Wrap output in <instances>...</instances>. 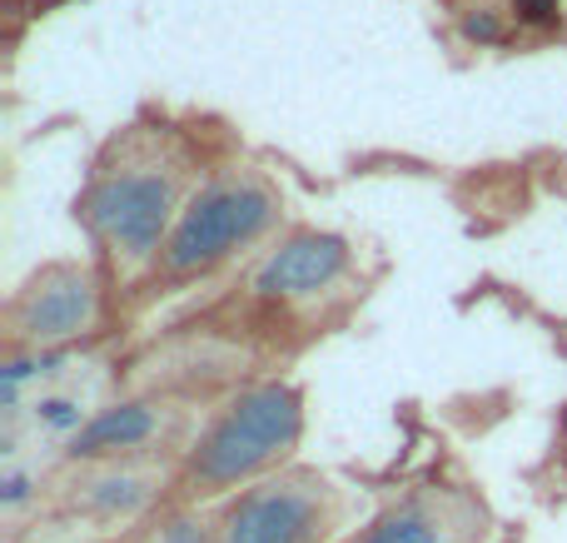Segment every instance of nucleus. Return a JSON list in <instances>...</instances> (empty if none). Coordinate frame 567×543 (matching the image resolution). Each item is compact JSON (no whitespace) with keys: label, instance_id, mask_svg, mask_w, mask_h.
Wrapping results in <instances>:
<instances>
[{"label":"nucleus","instance_id":"nucleus-1","mask_svg":"<svg viewBox=\"0 0 567 543\" xmlns=\"http://www.w3.org/2000/svg\"><path fill=\"white\" fill-rule=\"evenodd\" d=\"M303 444V389L289 379H259L199 419L195 444L185 449L169 484V504L215 509L239 489L279 474Z\"/></svg>","mask_w":567,"mask_h":543},{"label":"nucleus","instance_id":"nucleus-2","mask_svg":"<svg viewBox=\"0 0 567 543\" xmlns=\"http://www.w3.org/2000/svg\"><path fill=\"white\" fill-rule=\"evenodd\" d=\"M179 189H185V160L159 140H115L110 160H100L90 189L80 195V219L120 279L159 269L165 239L185 209Z\"/></svg>","mask_w":567,"mask_h":543},{"label":"nucleus","instance_id":"nucleus-3","mask_svg":"<svg viewBox=\"0 0 567 543\" xmlns=\"http://www.w3.org/2000/svg\"><path fill=\"white\" fill-rule=\"evenodd\" d=\"M349 534V494L309 464H289L215 504V543H343Z\"/></svg>","mask_w":567,"mask_h":543},{"label":"nucleus","instance_id":"nucleus-4","mask_svg":"<svg viewBox=\"0 0 567 543\" xmlns=\"http://www.w3.org/2000/svg\"><path fill=\"white\" fill-rule=\"evenodd\" d=\"M279 225V195L269 180L235 170V175H215L185 199L175 229L159 255V275L185 279V275H209L239 255L245 245L265 239Z\"/></svg>","mask_w":567,"mask_h":543},{"label":"nucleus","instance_id":"nucleus-5","mask_svg":"<svg viewBox=\"0 0 567 543\" xmlns=\"http://www.w3.org/2000/svg\"><path fill=\"white\" fill-rule=\"evenodd\" d=\"M65 474L45 484L35 514L45 509L50 524L60 529H85L100 543L110 534H135L145 519H155L169 504V484L175 469L165 459H140V464H60Z\"/></svg>","mask_w":567,"mask_h":543},{"label":"nucleus","instance_id":"nucleus-6","mask_svg":"<svg viewBox=\"0 0 567 543\" xmlns=\"http://www.w3.org/2000/svg\"><path fill=\"white\" fill-rule=\"evenodd\" d=\"M343 543H498V519L468 479H419Z\"/></svg>","mask_w":567,"mask_h":543},{"label":"nucleus","instance_id":"nucleus-7","mask_svg":"<svg viewBox=\"0 0 567 543\" xmlns=\"http://www.w3.org/2000/svg\"><path fill=\"white\" fill-rule=\"evenodd\" d=\"M189 444H195V434H189V414L179 399L130 395L95 409L60 444V464H140V459L179 464Z\"/></svg>","mask_w":567,"mask_h":543},{"label":"nucleus","instance_id":"nucleus-8","mask_svg":"<svg viewBox=\"0 0 567 543\" xmlns=\"http://www.w3.org/2000/svg\"><path fill=\"white\" fill-rule=\"evenodd\" d=\"M100 285L80 265H50L10 299L6 335L10 349H65L70 339L95 335Z\"/></svg>","mask_w":567,"mask_h":543},{"label":"nucleus","instance_id":"nucleus-9","mask_svg":"<svg viewBox=\"0 0 567 543\" xmlns=\"http://www.w3.org/2000/svg\"><path fill=\"white\" fill-rule=\"evenodd\" d=\"M353 249L343 235L329 229H299V235L279 239L265 259L249 275V289L259 299H275V305H299V299H319L323 289H333L349 269Z\"/></svg>","mask_w":567,"mask_h":543},{"label":"nucleus","instance_id":"nucleus-10","mask_svg":"<svg viewBox=\"0 0 567 543\" xmlns=\"http://www.w3.org/2000/svg\"><path fill=\"white\" fill-rule=\"evenodd\" d=\"M130 543H215V509H185L165 504L155 519L125 534Z\"/></svg>","mask_w":567,"mask_h":543},{"label":"nucleus","instance_id":"nucleus-11","mask_svg":"<svg viewBox=\"0 0 567 543\" xmlns=\"http://www.w3.org/2000/svg\"><path fill=\"white\" fill-rule=\"evenodd\" d=\"M463 35H468L473 45H498L503 40L498 10H473V16H463Z\"/></svg>","mask_w":567,"mask_h":543},{"label":"nucleus","instance_id":"nucleus-12","mask_svg":"<svg viewBox=\"0 0 567 543\" xmlns=\"http://www.w3.org/2000/svg\"><path fill=\"white\" fill-rule=\"evenodd\" d=\"M513 16L523 25H553L558 20V0H513Z\"/></svg>","mask_w":567,"mask_h":543},{"label":"nucleus","instance_id":"nucleus-13","mask_svg":"<svg viewBox=\"0 0 567 543\" xmlns=\"http://www.w3.org/2000/svg\"><path fill=\"white\" fill-rule=\"evenodd\" d=\"M115 543H130V539H115Z\"/></svg>","mask_w":567,"mask_h":543},{"label":"nucleus","instance_id":"nucleus-14","mask_svg":"<svg viewBox=\"0 0 567 543\" xmlns=\"http://www.w3.org/2000/svg\"><path fill=\"white\" fill-rule=\"evenodd\" d=\"M110 543H115V539H110Z\"/></svg>","mask_w":567,"mask_h":543},{"label":"nucleus","instance_id":"nucleus-15","mask_svg":"<svg viewBox=\"0 0 567 543\" xmlns=\"http://www.w3.org/2000/svg\"><path fill=\"white\" fill-rule=\"evenodd\" d=\"M518 543H523V539H518Z\"/></svg>","mask_w":567,"mask_h":543}]
</instances>
